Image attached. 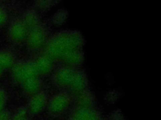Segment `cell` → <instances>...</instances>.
Listing matches in <instances>:
<instances>
[{
	"label": "cell",
	"mask_w": 161,
	"mask_h": 120,
	"mask_svg": "<svg viewBox=\"0 0 161 120\" xmlns=\"http://www.w3.org/2000/svg\"><path fill=\"white\" fill-rule=\"evenodd\" d=\"M37 74L33 62H16L11 68V74L13 79L20 84L29 79L36 77Z\"/></svg>",
	"instance_id": "obj_1"
},
{
	"label": "cell",
	"mask_w": 161,
	"mask_h": 120,
	"mask_svg": "<svg viewBox=\"0 0 161 120\" xmlns=\"http://www.w3.org/2000/svg\"><path fill=\"white\" fill-rule=\"evenodd\" d=\"M28 30L25 26L22 20L15 19L11 22L8 35L10 39L16 43H19L26 39Z\"/></svg>",
	"instance_id": "obj_2"
},
{
	"label": "cell",
	"mask_w": 161,
	"mask_h": 120,
	"mask_svg": "<svg viewBox=\"0 0 161 120\" xmlns=\"http://www.w3.org/2000/svg\"><path fill=\"white\" fill-rule=\"evenodd\" d=\"M46 34L44 29L40 26H37L28 30L26 41L28 46L32 49L41 48L45 42Z\"/></svg>",
	"instance_id": "obj_3"
},
{
	"label": "cell",
	"mask_w": 161,
	"mask_h": 120,
	"mask_svg": "<svg viewBox=\"0 0 161 120\" xmlns=\"http://www.w3.org/2000/svg\"><path fill=\"white\" fill-rule=\"evenodd\" d=\"M70 102V97L66 93H60L55 96L50 101L48 110L53 115L62 113Z\"/></svg>",
	"instance_id": "obj_4"
},
{
	"label": "cell",
	"mask_w": 161,
	"mask_h": 120,
	"mask_svg": "<svg viewBox=\"0 0 161 120\" xmlns=\"http://www.w3.org/2000/svg\"><path fill=\"white\" fill-rule=\"evenodd\" d=\"M46 96L43 92H38L32 95L26 108L30 114H36L41 112L46 106Z\"/></svg>",
	"instance_id": "obj_5"
},
{
	"label": "cell",
	"mask_w": 161,
	"mask_h": 120,
	"mask_svg": "<svg viewBox=\"0 0 161 120\" xmlns=\"http://www.w3.org/2000/svg\"><path fill=\"white\" fill-rule=\"evenodd\" d=\"M15 62V56L11 51L0 50V67L3 69L11 68Z\"/></svg>",
	"instance_id": "obj_6"
},
{
	"label": "cell",
	"mask_w": 161,
	"mask_h": 120,
	"mask_svg": "<svg viewBox=\"0 0 161 120\" xmlns=\"http://www.w3.org/2000/svg\"><path fill=\"white\" fill-rule=\"evenodd\" d=\"M21 84L24 91L26 93L31 95L38 92L39 89L40 88V82L37 77L29 79Z\"/></svg>",
	"instance_id": "obj_7"
},
{
	"label": "cell",
	"mask_w": 161,
	"mask_h": 120,
	"mask_svg": "<svg viewBox=\"0 0 161 120\" xmlns=\"http://www.w3.org/2000/svg\"><path fill=\"white\" fill-rule=\"evenodd\" d=\"M33 64L38 73H46L51 69L52 67V61L49 56H40Z\"/></svg>",
	"instance_id": "obj_8"
},
{
	"label": "cell",
	"mask_w": 161,
	"mask_h": 120,
	"mask_svg": "<svg viewBox=\"0 0 161 120\" xmlns=\"http://www.w3.org/2000/svg\"><path fill=\"white\" fill-rule=\"evenodd\" d=\"M70 120H101V119L96 112L85 108L75 114Z\"/></svg>",
	"instance_id": "obj_9"
},
{
	"label": "cell",
	"mask_w": 161,
	"mask_h": 120,
	"mask_svg": "<svg viewBox=\"0 0 161 120\" xmlns=\"http://www.w3.org/2000/svg\"><path fill=\"white\" fill-rule=\"evenodd\" d=\"M21 20L28 30L38 26V18L36 13L33 11L26 12Z\"/></svg>",
	"instance_id": "obj_10"
},
{
	"label": "cell",
	"mask_w": 161,
	"mask_h": 120,
	"mask_svg": "<svg viewBox=\"0 0 161 120\" xmlns=\"http://www.w3.org/2000/svg\"><path fill=\"white\" fill-rule=\"evenodd\" d=\"M11 120H30V113L26 108H18L13 113H12Z\"/></svg>",
	"instance_id": "obj_11"
},
{
	"label": "cell",
	"mask_w": 161,
	"mask_h": 120,
	"mask_svg": "<svg viewBox=\"0 0 161 120\" xmlns=\"http://www.w3.org/2000/svg\"><path fill=\"white\" fill-rule=\"evenodd\" d=\"M8 100V96L6 91L0 88V111L5 109V106Z\"/></svg>",
	"instance_id": "obj_12"
},
{
	"label": "cell",
	"mask_w": 161,
	"mask_h": 120,
	"mask_svg": "<svg viewBox=\"0 0 161 120\" xmlns=\"http://www.w3.org/2000/svg\"><path fill=\"white\" fill-rule=\"evenodd\" d=\"M8 19V14L5 8L0 4V26H4Z\"/></svg>",
	"instance_id": "obj_13"
},
{
	"label": "cell",
	"mask_w": 161,
	"mask_h": 120,
	"mask_svg": "<svg viewBox=\"0 0 161 120\" xmlns=\"http://www.w3.org/2000/svg\"><path fill=\"white\" fill-rule=\"evenodd\" d=\"M12 113L8 109H4L0 111V120H11Z\"/></svg>",
	"instance_id": "obj_14"
},
{
	"label": "cell",
	"mask_w": 161,
	"mask_h": 120,
	"mask_svg": "<svg viewBox=\"0 0 161 120\" xmlns=\"http://www.w3.org/2000/svg\"><path fill=\"white\" fill-rule=\"evenodd\" d=\"M110 120H125V119L120 112L119 113L115 112L112 114L111 118H110Z\"/></svg>",
	"instance_id": "obj_15"
},
{
	"label": "cell",
	"mask_w": 161,
	"mask_h": 120,
	"mask_svg": "<svg viewBox=\"0 0 161 120\" xmlns=\"http://www.w3.org/2000/svg\"><path fill=\"white\" fill-rule=\"evenodd\" d=\"M3 71H4V69H3L0 67V77L3 75Z\"/></svg>",
	"instance_id": "obj_16"
}]
</instances>
